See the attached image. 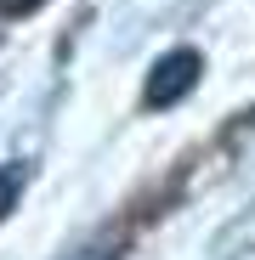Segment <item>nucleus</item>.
<instances>
[{
  "label": "nucleus",
  "mask_w": 255,
  "mask_h": 260,
  "mask_svg": "<svg viewBox=\"0 0 255 260\" xmlns=\"http://www.w3.org/2000/svg\"><path fill=\"white\" fill-rule=\"evenodd\" d=\"M199 51H170V57H159L153 62V74H148V91H142V102L148 108H176L193 85H199Z\"/></svg>",
  "instance_id": "obj_1"
},
{
  "label": "nucleus",
  "mask_w": 255,
  "mask_h": 260,
  "mask_svg": "<svg viewBox=\"0 0 255 260\" xmlns=\"http://www.w3.org/2000/svg\"><path fill=\"white\" fill-rule=\"evenodd\" d=\"M17 192H23V170H17V164H0V221L12 215Z\"/></svg>",
  "instance_id": "obj_2"
},
{
  "label": "nucleus",
  "mask_w": 255,
  "mask_h": 260,
  "mask_svg": "<svg viewBox=\"0 0 255 260\" xmlns=\"http://www.w3.org/2000/svg\"><path fill=\"white\" fill-rule=\"evenodd\" d=\"M40 6H46V0H0V17H29Z\"/></svg>",
  "instance_id": "obj_3"
},
{
  "label": "nucleus",
  "mask_w": 255,
  "mask_h": 260,
  "mask_svg": "<svg viewBox=\"0 0 255 260\" xmlns=\"http://www.w3.org/2000/svg\"><path fill=\"white\" fill-rule=\"evenodd\" d=\"M68 260H114V243H91V249H79V254H68Z\"/></svg>",
  "instance_id": "obj_4"
}]
</instances>
